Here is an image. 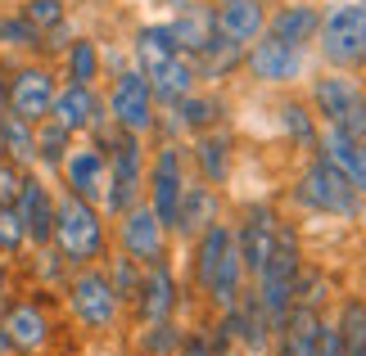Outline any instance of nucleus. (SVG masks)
Listing matches in <instances>:
<instances>
[{
  "label": "nucleus",
  "instance_id": "obj_1",
  "mask_svg": "<svg viewBox=\"0 0 366 356\" xmlns=\"http://www.w3.org/2000/svg\"><path fill=\"white\" fill-rule=\"evenodd\" d=\"M190 258H186V284L190 293L204 297V307L213 311H231L240 302V293L249 289V275H244V262H240V248H235V230L231 221L222 217L213 221L204 235L190 239Z\"/></svg>",
  "mask_w": 366,
  "mask_h": 356
},
{
  "label": "nucleus",
  "instance_id": "obj_2",
  "mask_svg": "<svg viewBox=\"0 0 366 356\" xmlns=\"http://www.w3.org/2000/svg\"><path fill=\"white\" fill-rule=\"evenodd\" d=\"M290 203L303 217H330V221H344V225H357L366 217V194L344 172H335L321 153L303 158L299 176L290 180Z\"/></svg>",
  "mask_w": 366,
  "mask_h": 356
},
{
  "label": "nucleus",
  "instance_id": "obj_3",
  "mask_svg": "<svg viewBox=\"0 0 366 356\" xmlns=\"http://www.w3.org/2000/svg\"><path fill=\"white\" fill-rule=\"evenodd\" d=\"M54 248L59 258L81 270V266H100L109 253H114V221L104 217L100 203H86L77 194L59 190V208H54Z\"/></svg>",
  "mask_w": 366,
  "mask_h": 356
},
{
  "label": "nucleus",
  "instance_id": "obj_4",
  "mask_svg": "<svg viewBox=\"0 0 366 356\" xmlns=\"http://www.w3.org/2000/svg\"><path fill=\"white\" fill-rule=\"evenodd\" d=\"M303 266H307V253H303V230H299V221H294V217H280L276 244H272V253H267L262 270L249 280L253 293H258V302H262V311H267V320H272L276 330L285 325L290 307H294V289H299Z\"/></svg>",
  "mask_w": 366,
  "mask_h": 356
},
{
  "label": "nucleus",
  "instance_id": "obj_5",
  "mask_svg": "<svg viewBox=\"0 0 366 356\" xmlns=\"http://www.w3.org/2000/svg\"><path fill=\"white\" fill-rule=\"evenodd\" d=\"M312 59L330 73L366 77V0H321V32Z\"/></svg>",
  "mask_w": 366,
  "mask_h": 356
},
{
  "label": "nucleus",
  "instance_id": "obj_6",
  "mask_svg": "<svg viewBox=\"0 0 366 356\" xmlns=\"http://www.w3.org/2000/svg\"><path fill=\"white\" fill-rule=\"evenodd\" d=\"M312 73H317L312 50H299V46H290V41H280V36H272V32H262L253 46H244L240 77L249 81L253 91H267V95L303 91Z\"/></svg>",
  "mask_w": 366,
  "mask_h": 356
},
{
  "label": "nucleus",
  "instance_id": "obj_7",
  "mask_svg": "<svg viewBox=\"0 0 366 356\" xmlns=\"http://www.w3.org/2000/svg\"><path fill=\"white\" fill-rule=\"evenodd\" d=\"M307 104L321 118V126L344 136H366V77L357 73H330V68H317L307 77Z\"/></svg>",
  "mask_w": 366,
  "mask_h": 356
},
{
  "label": "nucleus",
  "instance_id": "obj_8",
  "mask_svg": "<svg viewBox=\"0 0 366 356\" xmlns=\"http://www.w3.org/2000/svg\"><path fill=\"white\" fill-rule=\"evenodd\" d=\"M64 307H68V316H73V325L86 330V334H114L122 325V316H127V307H122V297L114 293L104 266L73 270L68 284H64Z\"/></svg>",
  "mask_w": 366,
  "mask_h": 356
},
{
  "label": "nucleus",
  "instance_id": "obj_9",
  "mask_svg": "<svg viewBox=\"0 0 366 356\" xmlns=\"http://www.w3.org/2000/svg\"><path fill=\"white\" fill-rule=\"evenodd\" d=\"M190 185V158H186V140H154L149 149V172H145V203L154 208L167 230L177 239V212L181 194Z\"/></svg>",
  "mask_w": 366,
  "mask_h": 356
},
{
  "label": "nucleus",
  "instance_id": "obj_10",
  "mask_svg": "<svg viewBox=\"0 0 366 356\" xmlns=\"http://www.w3.org/2000/svg\"><path fill=\"white\" fill-rule=\"evenodd\" d=\"M104 108H109V122L118 131H132V136H154L159 126V99H154L149 77L140 73L136 63H122L109 73V86H104Z\"/></svg>",
  "mask_w": 366,
  "mask_h": 356
},
{
  "label": "nucleus",
  "instance_id": "obj_11",
  "mask_svg": "<svg viewBox=\"0 0 366 356\" xmlns=\"http://www.w3.org/2000/svg\"><path fill=\"white\" fill-rule=\"evenodd\" d=\"M217 126H231V95L227 86H199L181 104L159 108L154 140H194L204 131H217Z\"/></svg>",
  "mask_w": 366,
  "mask_h": 356
},
{
  "label": "nucleus",
  "instance_id": "obj_12",
  "mask_svg": "<svg viewBox=\"0 0 366 356\" xmlns=\"http://www.w3.org/2000/svg\"><path fill=\"white\" fill-rule=\"evenodd\" d=\"M114 248L136 258L140 266H154V262H167L172 258V230L154 217L149 203H136L132 212H122L114 221Z\"/></svg>",
  "mask_w": 366,
  "mask_h": 356
},
{
  "label": "nucleus",
  "instance_id": "obj_13",
  "mask_svg": "<svg viewBox=\"0 0 366 356\" xmlns=\"http://www.w3.org/2000/svg\"><path fill=\"white\" fill-rule=\"evenodd\" d=\"M0 325L9 334V347L19 356H46L54 347V320L41 297L23 293V297H5L0 302Z\"/></svg>",
  "mask_w": 366,
  "mask_h": 356
},
{
  "label": "nucleus",
  "instance_id": "obj_14",
  "mask_svg": "<svg viewBox=\"0 0 366 356\" xmlns=\"http://www.w3.org/2000/svg\"><path fill=\"white\" fill-rule=\"evenodd\" d=\"M54 91H59V77L46 59H19L9 68V113L23 122H46L50 118V104H54Z\"/></svg>",
  "mask_w": 366,
  "mask_h": 356
},
{
  "label": "nucleus",
  "instance_id": "obj_15",
  "mask_svg": "<svg viewBox=\"0 0 366 356\" xmlns=\"http://www.w3.org/2000/svg\"><path fill=\"white\" fill-rule=\"evenodd\" d=\"M280 212L276 203H267V198H253V203H240L235 212L231 230H235V248H240V262H244V275L253 280L267 262V253L276 244V225H280Z\"/></svg>",
  "mask_w": 366,
  "mask_h": 356
},
{
  "label": "nucleus",
  "instance_id": "obj_16",
  "mask_svg": "<svg viewBox=\"0 0 366 356\" xmlns=\"http://www.w3.org/2000/svg\"><path fill=\"white\" fill-rule=\"evenodd\" d=\"M181 302H186V284H181L172 258H167V262L145 266V280H140V293H136V302H132V316H136L140 330H145V325L177 320Z\"/></svg>",
  "mask_w": 366,
  "mask_h": 356
},
{
  "label": "nucleus",
  "instance_id": "obj_17",
  "mask_svg": "<svg viewBox=\"0 0 366 356\" xmlns=\"http://www.w3.org/2000/svg\"><path fill=\"white\" fill-rule=\"evenodd\" d=\"M186 158H190V176L227 190L231 176H235V158H240V140H235L231 126H217V131L186 140Z\"/></svg>",
  "mask_w": 366,
  "mask_h": 356
},
{
  "label": "nucleus",
  "instance_id": "obj_18",
  "mask_svg": "<svg viewBox=\"0 0 366 356\" xmlns=\"http://www.w3.org/2000/svg\"><path fill=\"white\" fill-rule=\"evenodd\" d=\"M104 185H109V153L81 136L59 167V190L86 198V203H104Z\"/></svg>",
  "mask_w": 366,
  "mask_h": 356
},
{
  "label": "nucleus",
  "instance_id": "obj_19",
  "mask_svg": "<svg viewBox=\"0 0 366 356\" xmlns=\"http://www.w3.org/2000/svg\"><path fill=\"white\" fill-rule=\"evenodd\" d=\"M50 118L59 122V126H68L77 140H81V136H95L100 126H109L104 91H100V86H77V81H59L54 104H50Z\"/></svg>",
  "mask_w": 366,
  "mask_h": 356
},
{
  "label": "nucleus",
  "instance_id": "obj_20",
  "mask_svg": "<svg viewBox=\"0 0 366 356\" xmlns=\"http://www.w3.org/2000/svg\"><path fill=\"white\" fill-rule=\"evenodd\" d=\"M272 113H276V131L280 140L299 153V158H312L321 149V118L312 113L303 91H280L272 95Z\"/></svg>",
  "mask_w": 366,
  "mask_h": 356
},
{
  "label": "nucleus",
  "instance_id": "obj_21",
  "mask_svg": "<svg viewBox=\"0 0 366 356\" xmlns=\"http://www.w3.org/2000/svg\"><path fill=\"white\" fill-rule=\"evenodd\" d=\"M272 5L276 0H208V9H213V32L244 50L267 32Z\"/></svg>",
  "mask_w": 366,
  "mask_h": 356
},
{
  "label": "nucleus",
  "instance_id": "obj_22",
  "mask_svg": "<svg viewBox=\"0 0 366 356\" xmlns=\"http://www.w3.org/2000/svg\"><path fill=\"white\" fill-rule=\"evenodd\" d=\"M23 212V225H27V244L32 248H50L54 239V208H59V190L46 180V172H27L23 176V190H19V203Z\"/></svg>",
  "mask_w": 366,
  "mask_h": 356
},
{
  "label": "nucleus",
  "instance_id": "obj_23",
  "mask_svg": "<svg viewBox=\"0 0 366 356\" xmlns=\"http://www.w3.org/2000/svg\"><path fill=\"white\" fill-rule=\"evenodd\" d=\"M227 217V190L217 185H204L199 176H190L186 194H181V212H177V239L190 244L194 235H204L213 221Z\"/></svg>",
  "mask_w": 366,
  "mask_h": 356
},
{
  "label": "nucleus",
  "instance_id": "obj_24",
  "mask_svg": "<svg viewBox=\"0 0 366 356\" xmlns=\"http://www.w3.org/2000/svg\"><path fill=\"white\" fill-rule=\"evenodd\" d=\"M267 32L299 50H312L317 32H321V0H276L272 19H267Z\"/></svg>",
  "mask_w": 366,
  "mask_h": 356
},
{
  "label": "nucleus",
  "instance_id": "obj_25",
  "mask_svg": "<svg viewBox=\"0 0 366 356\" xmlns=\"http://www.w3.org/2000/svg\"><path fill=\"white\" fill-rule=\"evenodd\" d=\"M317 153L335 167V172H344V176L366 194V136H344V131L321 126V149H317Z\"/></svg>",
  "mask_w": 366,
  "mask_h": 356
},
{
  "label": "nucleus",
  "instance_id": "obj_26",
  "mask_svg": "<svg viewBox=\"0 0 366 356\" xmlns=\"http://www.w3.org/2000/svg\"><path fill=\"white\" fill-rule=\"evenodd\" d=\"M177 54H186L177 46V36H172V27L163 23H140L136 32H132V63L140 68V73H154V68H163L167 59H177Z\"/></svg>",
  "mask_w": 366,
  "mask_h": 356
},
{
  "label": "nucleus",
  "instance_id": "obj_27",
  "mask_svg": "<svg viewBox=\"0 0 366 356\" xmlns=\"http://www.w3.org/2000/svg\"><path fill=\"white\" fill-rule=\"evenodd\" d=\"M149 86H154L159 108H172L190 91H199V68H194L190 54H177V59H167L163 68H154V73H149Z\"/></svg>",
  "mask_w": 366,
  "mask_h": 356
},
{
  "label": "nucleus",
  "instance_id": "obj_28",
  "mask_svg": "<svg viewBox=\"0 0 366 356\" xmlns=\"http://www.w3.org/2000/svg\"><path fill=\"white\" fill-rule=\"evenodd\" d=\"M167 27H172V36H177V46L190 54H204L208 46L217 41V32H213V9H208V0H194V5H186V9H177L172 19H167Z\"/></svg>",
  "mask_w": 366,
  "mask_h": 356
},
{
  "label": "nucleus",
  "instance_id": "obj_29",
  "mask_svg": "<svg viewBox=\"0 0 366 356\" xmlns=\"http://www.w3.org/2000/svg\"><path fill=\"white\" fill-rule=\"evenodd\" d=\"M59 63H64V81H77V86H100L104 81V50H100V41L86 36V32L68 41Z\"/></svg>",
  "mask_w": 366,
  "mask_h": 356
},
{
  "label": "nucleus",
  "instance_id": "obj_30",
  "mask_svg": "<svg viewBox=\"0 0 366 356\" xmlns=\"http://www.w3.org/2000/svg\"><path fill=\"white\" fill-rule=\"evenodd\" d=\"M240 63H244V50L217 36L204 54H194V68H199V86H227V81L240 77Z\"/></svg>",
  "mask_w": 366,
  "mask_h": 356
},
{
  "label": "nucleus",
  "instance_id": "obj_31",
  "mask_svg": "<svg viewBox=\"0 0 366 356\" xmlns=\"http://www.w3.org/2000/svg\"><path fill=\"white\" fill-rule=\"evenodd\" d=\"M0 50L19 54V59H46V32L32 27L19 9L0 14Z\"/></svg>",
  "mask_w": 366,
  "mask_h": 356
},
{
  "label": "nucleus",
  "instance_id": "obj_32",
  "mask_svg": "<svg viewBox=\"0 0 366 356\" xmlns=\"http://www.w3.org/2000/svg\"><path fill=\"white\" fill-rule=\"evenodd\" d=\"M73 145H77V136L68 131V126H59L54 118L36 122V172L59 176V167H64V158H68Z\"/></svg>",
  "mask_w": 366,
  "mask_h": 356
},
{
  "label": "nucleus",
  "instance_id": "obj_33",
  "mask_svg": "<svg viewBox=\"0 0 366 356\" xmlns=\"http://www.w3.org/2000/svg\"><path fill=\"white\" fill-rule=\"evenodd\" d=\"M335 325L344 334V356H366V297H357V293L340 297Z\"/></svg>",
  "mask_w": 366,
  "mask_h": 356
},
{
  "label": "nucleus",
  "instance_id": "obj_34",
  "mask_svg": "<svg viewBox=\"0 0 366 356\" xmlns=\"http://www.w3.org/2000/svg\"><path fill=\"white\" fill-rule=\"evenodd\" d=\"M0 145H5V158L9 163H19V167H27L32 172L36 167V126L32 122H23V118H9L0 122Z\"/></svg>",
  "mask_w": 366,
  "mask_h": 356
},
{
  "label": "nucleus",
  "instance_id": "obj_35",
  "mask_svg": "<svg viewBox=\"0 0 366 356\" xmlns=\"http://www.w3.org/2000/svg\"><path fill=\"white\" fill-rule=\"evenodd\" d=\"M104 270H109V284H114V293L122 297V307L132 311V302H136V293H140V280H145V266H140L136 258H127V253H109V258L100 262Z\"/></svg>",
  "mask_w": 366,
  "mask_h": 356
},
{
  "label": "nucleus",
  "instance_id": "obj_36",
  "mask_svg": "<svg viewBox=\"0 0 366 356\" xmlns=\"http://www.w3.org/2000/svg\"><path fill=\"white\" fill-rule=\"evenodd\" d=\"M23 253H32V244H27V225H23V212L14 203H0V258L14 262L23 258Z\"/></svg>",
  "mask_w": 366,
  "mask_h": 356
},
{
  "label": "nucleus",
  "instance_id": "obj_37",
  "mask_svg": "<svg viewBox=\"0 0 366 356\" xmlns=\"http://www.w3.org/2000/svg\"><path fill=\"white\" fill-rule=\"evenodd\" d=\"M19 14L32 27H41V32H59V27H68V0H23Z\"/></svg>",
  "mask_w": 366,
  "mask_h": 356
},
{
  "label": "nucleus",
  "instance_id": "obj_38",
  "mask_svg": "<svg viewBox=\"0 0 366 356\" xmlns=\"http://www.w3.org/2000/svg\"><path fill=\"white\" fill-rule=\"evenodd\" d=\"M181 338H186V330H181L177 320L145 325V330H140V352H145V356H177Z\"/></svg>",
  "mask_w": 366,
  "mask_h": 356
},
{
  "label": "nucleus",
  "instance_id": "obj_39",
  "mask_svg": "<svg viewBox=\"0 0 366 356\" xmlns=\"http://www.w3.org/2000/svg\"><path fill=\"white\" fill-rule=\"evenodd\" d=\"M177 356H217V347H213V330H208V325H194V330H186Z\"/></svg>",
  "mask_w": 366,
  "mask_h": 356
},
{
  "label": "nucleus",
  "instance_id": "obj_40",
  "mask_svg": "<svg viewBox=\"0 0 366 356\" xmlns=\"http://www.w3.org/2000/svg\"><path fill=\"white\" fill-rule=\"evenodd\" d=\"M23 176H27V167H19V163H0V203H19Z\"/></svg>",
  "mask_w": 366,
  "mask_h": 356
},
{
  "label": "nucleus",
  "instance_id": "obj_41",
  "mask_svg": "<svg viewBox=\"0 0 366 356\" xmlns=\"http://www.w3.org/2000/svg\"><path fill=\"white\" fill-rule=\"evenodd\" d=\"M317 356H344V334H340V325H335V316H326V320H321Z\"/></svg>",
  "mask_w": 366,
  "mask_h": 356
},
{
  "label": "nucleus",
  "instance_id": "obj_42",
  "mask_svg": "<svg viewBox=\"0 0 366 356\" xmlns=\"http://www.w3.org/2000/svg\"><path fill=\"white\" fill-rule=\"evenodd\" d=\"M9 118V63H0V122Z\"/></svg>",
  "mask_w": 366,
  "mask_h": 356
},
{
  "label": "nucleus",
  "instance_id": "obj_43",
  "mask_svg": "<svg viewBox=\"0 0 366 356\" xmlns=\"http://www.w3.org/2000/svg\"><path fill=\"white\" fill-rule=\"evenodd\" d=\"M154 5H167V9L177 14V9H186V5H194V0H154Z\"/></svg>",
  "mask_w": 366,
  "mask_h": 356
},
{
  "label": "nucleus",
  "instance_id": "obj_44",
  "mask_svg": "<svg viewBox=\"0 0 366 356\" xmlns=\"http://www.w3.org/2000/svg\"><path fill=\"white\" fill-rule=\"evenodd\" d=\"M5 352H14V347H9V334H5V325H0V356H5ZM14 356H19V352H14Z\"/></svg>",
  "mask_w": 366,
  "mask_h": 356
},
{
  "label": "nucleus",
  "instance_id": "obj_45",
  "mask_svg": "<svg viewBox=\"0 0 366 356\" xmlns=\"http://www.w3.org/2000/svg\"><path fill=\"white\" fill-rule=\"evenodd\" d=\"M0 163H9V158H5V145H0Z\"/></svg>",
  "mask_w": 366,
  "mask_h": 356
},
{
  "label": "nucleus",
  "instance_id": "obj_46",
  "mask_svg": "<svg viewBox=\"0 0 366 356\" xmlns=\"http://www.w3.org/2000/svg\"><path fill=\"white\" fill-rule=\"evenodd\" d=\"M5 356H14V352H5Z\"/></svg>",
  "mask_w": 366,
  "mask_h": 356
}]
</instances>
